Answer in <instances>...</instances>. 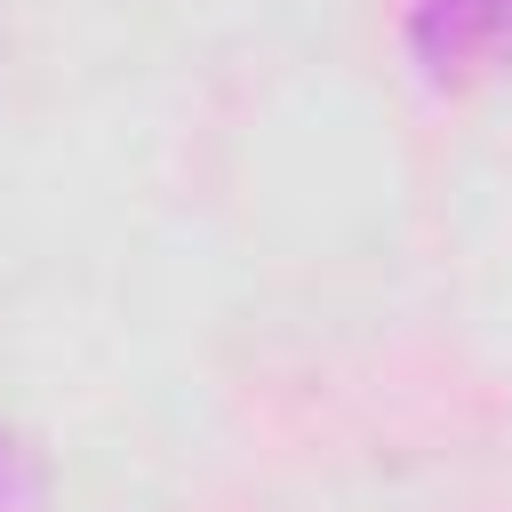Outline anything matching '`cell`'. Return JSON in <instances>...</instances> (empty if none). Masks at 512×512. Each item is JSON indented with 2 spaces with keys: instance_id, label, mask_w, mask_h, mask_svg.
Masks as SVG:
<instances>
[{
  "instance_id": "cell-1",
  "label": "cell",
  "mask_w": 512,
  "mask_h": 512,
  "mask_svg": "<svg viewBox=\"0 0 512 512\" xmlns=\"http://www.w3.org/2000/svg\"><path fill=\"white\" fill-rule=\"evenodd\" d=\"M408 48L432 80H488L512 64V0H416Z\"/></svg>"
},
{
  "instance_id": "cell-2",
  "label": "cell",
  "mask_w": 512,
  "mask_h": 512,
  "mask_svg": "<svg viewBox=\"0 0 512 512\" xmlns=\"http://www.w3.org/2000/svg\"><path fill=\"white\" fill-rule=\"evenodd\" d=\"M24 496H32V488H24V456L0 440V512H24Z\"/></svg>"
}]
</instances>
